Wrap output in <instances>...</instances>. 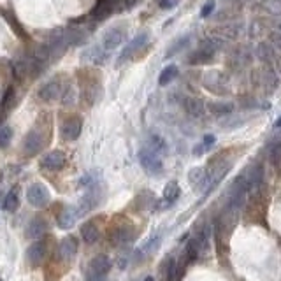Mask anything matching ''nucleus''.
I'll use <instances>...</instances> for the list:
<instances>
[{"label": "nucleus", "mask_w": 281, "mask_h": 281, "mask_svg": "<svg viewBox=\"0 0 281 281\" xmlns=\"http://www.w3.org/2000/svg\"><path fill=\"white\" fill-rule=\"evenodd\" d=\"M44 255H46V246H44L42 241L34 243V245L27 250V258H28V262H32V264H39V262H42Z\"/></svg>", "instance_id": "obj_15"}, {"label": "nucleus", "mask_w": 281, "mask_h": 281, "mask_svg": "<svg viewBox=\"0 0 281 281\" xmlns=\"http://www.w3.org/2000/svg\"><path fill=\"white\" fill-rule=\"evenodd\" d=\"M174 2L176 0H160L158 6H160L162 9H171V7H174Z\"/></svg>", "instance_id": "obj_35"}, {"label": "nucleus", "mask_w": 281, "mask_h": 281, "mask_svg": "<svg viewBox=\"0 0 281 281\" xmlns=\"http://www.w3.org/2000/svg\"><path fill=\"white\" fill-rule=\"evenodd\" d=\"M125 35H127V25H114V27H111L104 34L102 48H104L106 51L114 50V48H118L121 42H123Z\"/></svg>", "instance_id": "obj_3"}, {"label": "nucleus", "mask_w": 281, "mask_h": 281, "mask_svg": "<svg viewBox=\"0 0 281 281\" xmlns=\"http://www.w3.org/2000/svg\"><path fill=\"white\" fill-rule=\"evenodd\" d=\"M111 271V260L107 255H97L91 258L84 278L86 281H106L107 272Z\"/></svg>", "instance_id": "obj_1"}, {"label": "nucleus", "mask_w": 281, "mask_h": 281, "mask_svg": "<svg viewBox=\"0 0 281 281\" xmlns=\"http://www.w3.org/2000/svg\"><path fill=\"white\" fill-rule=\"evenodd\" d=\"M139 2H140V0H123V4H125V7H127V9H130V7H134V6H137Z\"/></svg>", "instance_id": "obj_36"}, {"label": "nucleus", "mask_w": 281, "mask_h": 281, "mask_svg": "<svg viewBox=\"0 0 281 281\" xmlns=\"http://www.w3.org/2000/svg\"><path fill=\"white\" fill-rule=\"evenodd\" d=\"M146 40H148V34H139V35H135L134 39H132L130 42H128L127 46H125L123 50H121L120 57H118V65H121V64H125V62L130 60V58L134 57L135 53H137L140 48L146 46Z\"/></svg>", "instance_id": "obj_5"}, {"label": "nucleus", "mask_w": 281, "mask_h": 281, "mask_svg": "<svg viewBox=\"0 0 281 281\" xmlns=\"http://www.w3.org/2000/svg\"><path fill=\"white\" fill-rule=\"evenodd\" d=\"M44 146V139L39 130H30L25 137V151L27 155H35Z\"/></svg>", "instance_id": "obj_13"}, {"label": "nucleus", "mask_w": 281, "mask_h": 281, "mask_svg": "<svg viewBox=\"0 0 281 281\" xmlns=\"http://www.w3.org/2000/svg\"><path fill=\"white\" fill-rule=\"evenodd\" d=\"M190 42V35H184V37H181V39H177L174 44H172L171 48H169V51H167V55H165V58H171V57H174L176 53H179L181 50H183L186 44Z\"/></svg>", "instance_id": "obj_26"}, {"label": "nucleus", "mask_w": 281, "mask_h": 281, "mask_svg": "<svg viewBox=\"0 0 281 281\" xmlns=\"http://www.w3.org/2000/svg\"><path fill=\"white\" fill-rule=\"evenodd\" d=\"M199 251H201V243H199V239H192V241L186 245V258L190 262L197 260Z\"/></svg>", "instance_id": "obj_28"}, {"label": "nucleus", "mask_w": 281, "mask_h": 281, "mask_svg": "<svg viewBox=\"0 0 281 281\" xmlns=\"http://www.w3.org/2000/svg\"><path fill=\"white\" fill-rule=\"evenodd\" d=\"M13 139V128L11 127H0V148H6Z\"/></svg>", "instance_id": "obj_30"}, {"label": "nucleus", "mask_w": 281, "mask_h": 281, "mask_svg": "<svg viewBox=\"0 0 281 281\" xmlns=\"http://www.w3.org/2000/svg\"><path fill=\"white\" fill-rule=\"evenodd\" d=\"M214 6H216V4H214V0H209V2H206V6L202 7V11H201V16L202 18H208L209 14L214 11Z\"/></svg>", "instance_id": "obj_33"}, {"label": "nucleus", "mask_w": 281, "mask_h": 281, "mask_svg": "<svg viewBox=\"0 0 281 281\" xmlns=\"http://www.w3.org/2000/svg\"><path fill=\"white\" fill-rule=\"evenodd\" d=\"M158 241H160V238H153V239H151V241H148L146 245L143 246V250H144V251L153 250V246H157V245H158Z\"/></svg>", "instance_id": "obj_34"}, {"label": "nucleus", "mask_w": 281, "mask_h": 281, "mask_svg": "<svg viewBox=\"0 0 281 281\" xmlns=\"http://www.w3.org/2000/svg\"><path fill=\"white\" fill-rule=\"evenodd\" d=\"M62 88H64V84L60 83L58 77H55V79H50L48 83H44L42 86H40L39 97L46 102L57 101V99H60V95H62Z\"/></svg>", "instance_id": "obj_9"}, {"label": "nucleus", "mask_w": 281, "mask_h": 281, "mask_svg": "<svg viewBox=\"0 0 281 281\" xmlns=\"http://www.w3.org/2000/svg\"><path fill=\"white\" fill-rule=\"evenodd\" d=\"M81 58L86 62H93L97 65H102L107 60V51L102 46H90L81 53Z\"/></svg>", "instance_id": "obj_12"}, {"label": "nucleus", "mask_w": 281, "mask_h": 281, "mask_svg": "<svg viewBox=\"0 0 281 281\" xmlns=\"http://www.w3.org/2000/svg\"><path fill=\"white\" fill-rule=\"evenodd\" d=\"M81 128H83V120L79 116H70L62 125V135L67 140H76L81 135Z\"/></svg>", "instance_id": "obj_10"}, {"label": "nucleus", "mask_w": 281, "mask_h": 281, "mask_svg": "<svg viewBox=\"0 0 281 281\" xmlns=\"http://www.w3.org/2000/svg\"><path fill=\"white\" fill-rule=\"evenodd\" d=\"M74 221H76V214H74L72 211H65V213L60 216V220H58V225H60V228L69 230V228L74 225Z\"/></svg>", "instance_id": "obj_29"}, {"label": "nucleus", "mask_w": 281, "mask_h": 281, "mask_svg": "<svg viewBox=\"0 0 281 281\" xmlns=\"http://www.w3.org/2000/svg\"><path fill=\"white\" fill-rule=\"evenodd\" d=\"M188 177H190V183L194 184L195 188H206V181H208V172H206V169H202V167L192 169Z\"/></svg>", "instance_id": "obj_20"}, {"label": "nucleus", "mask_w": 281, "mask_h": 281, "mask_svg": "<svg viewBox=\"0 0 281 281\" xmlns=\"http://www.w3.org/2000/svg\"><path fill=\"white\" fill-rule=\"evenodd\" d=\"M144 281H153V278H146V279H144Z\"/></svg>", "instance_id": "obj_38"}, {"label": "nucleus", "mask_w": 281, "mask_h": 281, "mask_svg": "<svg viewBox=\"0 0 281 281\" xmlns=\"http://www.w3.org/2000/svg\"><path fill=\"white\" fill-rule=\"evenodd\" d=\"M81 236H83L84 243L88 245H93V243L99 241V228L93 221H86V223L81 227Z\"/></svg>", "instance_id": "obj_17"}, {"label": "nucleus", "mask_w": 281, "mask_h": 281, "mask_svg": "<svg viewBox=\"0 0 281 281\" xmlns=\"http://www.w3.org/2000/svg\"><path fill=\"white\" fill-rule=\"evenodd\" d=\"M27 201L30 202L34 208H44V206L50 202V194H48V188L40 183H34L28 186L27 190Z\"/></svg>", "instance_id": "obj_4"}, {"label": "nucleus", "mask_w": 281, "mask_h": 281, "mask_svg": "<svg viewBox=\"0 0 281 281\" xmlns=\"http://www.w3.org/2000/svg\"><path fill=\"white\" fill-rule=\"evenodd\" d=\"M134 227H130V225H118L116 228H113V232H111L109 239L111 243H113L114 246H123L127 245V243H130L132 239H134Z\"/></svg>", "instance_id": "obj_8"}, {"label": "nucleus", "mask_w": 281, "mask_h": 281, "mask_svg": "<svg viewBox=\"0 0 281 281\" xmlns=\"http://www.w3.org/2000/svg\"><path fill=\"white\" fill-rule=\"evenodd\" d=\"M139 162L143 165V169L148 174H160L162 172V160L155 151H151L150 148H143L139 151Z\"/></svg>", "instance_id": "obj_2"}, {"label": "nucleus", "mask_w": 281, "mask_h": 281, "mask_svg": "<svg viewBox=\"0 0 281 281\" xmlns=\"http://www.w3.org/2000/svg\"><path fill=\"white\" fill-rule=\"evenodd\" d=\"M179 186H177V183H169L167 186H165L164 190V199L165 202H169V204H172V202L177 201V197H179Z\"/></svg>", "instance_id": "obj_23"}, {"label": "nucleus", "mask_w": 281, "mask_h": 281, "mask_svg": "<svg viewBox=\"0 0 281 281\" xmlns=\"http://www.w3.org/2000/svg\"><path fill=\"white\" fill-rule=\"evenodd\" d=\"M18 206H20V201H18V194H16V188H13V190L7 194L6 201H4V209L6 211H16Z\"/></svg>", "instance_id": "obj_24"}, {"label": "nucleus", "mask_w": 281, "mask_h": 281, "mask_svg": "<svg viewBox=\"0 0 281 281\" xmlns=\"http://www.w3.org/2000/svg\"><path fill=\"white\" fill-rule=\"evenodd\" d=\"M76 251H77V243L74 238H65L64 241L60 243V255L65 260H70V258L76 255Z\"/></svg>", "instance_id": "obj_19"}, {"label": "nucleus", "mask_w": 281, "mask_h": 281, "mask_svg": "<svg viewBox=\"0 0 281 281\" xmlns=\"http://www.w3.org/2000/svg\"><path fill=\"white\" fill-rule=\"evenodd\" d=\"M65 162H67V158L62 151H51L42 158V167L50 169V171H60L65 165Z\"/></svg>", "instance_id": "obj_11"}, {"label": "nucleus", "mask_w": 281, "mask_h": 281, "mask_svg": "<svg viewBox=\"0 0 281 281\" xmlns=\"http://www.w3.org/2000/svg\"><path fill=\"white\" fill-rule=\"evenodd\" d=\"M46 230H48L46 221H44L42 218H34V220L30 221V225H28L27 234L30 236V238H34V239H39V238H42V236L46 234Z\"/></svg>", "instance_id": "obj_16"}, {"label": "nucleus", "mask_w": 281, "mask_h": 281, "mask_svg": "<svg viewBox=\"0 0 281 281\" xmlns=\"http://www.w3.org/2000/svg\"><path fill=\"white\" fill-rule=\"evenodd\" d=\"M176 76H177V67L176 65H169V67H165L162 70L160 77H158V84H160V86H165V84L171 83Z\"/></svg>", "instance_id": "obj_21"}, {"label": "nucleus", "mask_w": 281, "mask_h": 281, "mask_svg": "<svg viewBox=\"0 0 281 281\" xmlns=\"http://www.w3.org/2000/svg\"><path fill=\"white\" fill-rule=\"evenodd\" d=\"M209 111L213 114H216V116H223V114H228L234 111V106L230 104V102H213V104H209Z\"/></svg>", "instance_id": "obj_22"}, {"label": "nucleus", "mask_w": 281, "mask_h": 281, "mask_svg": "<svg viewBox=\"0 0 281 281\" xmlns=\"http://www.w3.org/2000/svg\"><path fill=\"white\" fill-rule=\"evenodd\" d=\"M184 109L190 116L194 118H201L204 114V102L201 99H186L184 101Z\"/></svg>", "instance_id": "obj_18"}, {"label": "nucleus", "mask_w": 281, "mask_h": 281, "mask_svg": "<svg viewBox=\"0 0 281 281\" xmlns=\"http://www.w3.org/2000/svg\"><path fill=\"white\" fill-rule=\"evenodd\" d=\"M274 127H276V128H279V127H281V116L278 118V121H276V123H274Z\"/></svg>", "instance_id": "obj_37"}, {"label": "nucleus", "mask_w": 281, "mask_h": 281, "mask_svg": "<svg viewBox=\"0 0 281 281\" xmlns=\"http://www.w3.org/2000/svg\"><path fill=\"white\" fill-rule=\"evenodd\" d=\"M213 143H214V135H211V134H209V135H206L204 140H202V144H201V146H199V148H195L194 153H195V155H202L206 150H208V148L213 146Z\"/></svg>", "instance_id": "obj_32"}, {"label": "nucleus", "mask_w": 281, "mask_h": 281, "mask_svg": "<svg viewBox=\"0 0 281 281\" xmlns=\"http://www.w3.org/2000/svg\"><path fill=\"white\" fill-rule=\"evenodd\" d=\"M271 162L274 164V167H281V143L279 144H274V146L271 148Z\"/></svg>", "instance_id": "obj_31"}, {"label": "nucleus", "mask_w": 281, "mask_h": 281, "mask_svg": "<svg viewBox=\"0 0 281 281\" xmlns=\"http://www.w3.org/2000/svg\"><path fill=\"white\" fill-rule=\"evenodd\" d=\"M62 101H64V104H74L76 102V88L72 86V84H67V86L62 88Z\"/></svg>", "instance_id": "obj_27"}, {"label": "nucleus", "mask_w": 281, "mask_h": 281, "mask_svg": "<svg viewBox=\"0 0 281 281\" xmlns=\"http://www.w3.org/2000/svg\"><path fill=\"white\" fill-rule=\"evenodd\" d=\"M150 148L151 151H155V153H164L165 150H167V144H165V140L160 137V135H151L150 137Z\"/></svg>", "instance_id": "obj_25"}, {"label": "nucleus", "mask_w": 281, "mask_h": 281, "mask_svg": "<svg viewBox=\"0 0 281 281\" xmlns=\"http://www.w3.org/2000/svg\"><path fill=\"white\" fill-rule=\"evenodd\" d=\"M99 201H101V192L97 190V188H91V192H88V195L83 199V202H81L79 209H77V214H84L86 211H90L91 208H95V206L99 204Z\"/></svg>", "instance_id": "obj_14"}, {"label": "nucleus", "mask_w": 281, "mask_h": 281, "mask_svg": "<svg viewBox=\"0 0 281 281\" xmlns=\"http://www.w3.org/2000/svg\"><path fill=\"white\" fill-rule=\"evenodd\" d=\"M120 7V0H99L97 6L91 9V18L97 21L109 18Z\"/></svg>", "instance_id": "obj_7"}, {"label": "nucleus", "mask_w": 281, "mask_h": 281, "mask_svg": "<svg viewBox=\"0 0 281 281\" xmlns=\"http://www.w3.org/2000/svg\"><path fill=\"white\" fill-rule=\"evenodd\" d=\"M214 51H216V48L213 46V42H211V40H204V42L199 46V50L194 51V53L188 57V64H192V65L206 64V62H209L211 58L214 57Z\"/></svg>", "instance_id": "obj_6"}]
</instances>
